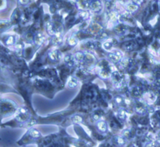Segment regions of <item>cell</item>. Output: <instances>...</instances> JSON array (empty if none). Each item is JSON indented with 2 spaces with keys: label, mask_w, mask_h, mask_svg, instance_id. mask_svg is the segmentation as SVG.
Instances as JSON below:
<instances>
[{
  "label": "cell",
  "mask_w": 160,
  "mask_h": 147,
  "mask_svg": "<svg viewBox=\"0 0 160 147\" xmlns=\"http://www.w3.org/2000/svg\"><path fill=\"white\" fill-rule=\"evenodd\" d=\"M96 126H97V128L100 133H105L107 132L108 126H107V124L105 121H98L97 123Z\"/></svg>",
  "instance_id": "6da1fadb"
},
{
  "label": "cell",
  "mask_w": 160,
  "mask_h": 147,
  "mask_svg": "<svg viewBox=\"0 0 160 147\" xmlns=\"http://www.w3.org/2000/svg\"><path fill=\"white\" fill-rule=\"evenodd\" d=\"M30 135L31 136V138H33L34 139H38V138H39L41 136L40 133L38 130H36L35 129H33V130H31L30 131Z\"/></svg>",
  "instance_id": "7a4b0ae2"
},
{
  "label": "cell",
  "mask_w": 160,
  "mask_h": 147,
  "mask_svg": "<svg viewBox=\"0 0 160 147\" xmlns=\"http://www.w3.org/2000/svg\"><path fill=\"white\" fill-rule=\"evenodd\" d=\"M115 141H116V143L118 145V146H123L125 143H126V141H125V139L124 137L123 136H118L115 139Z\"/></svg>",
  "instance_id": "3957f363"
},
{
  "label": "cell",
  "mask_w": 160,
  "mask_h": 147,
  "mask_svg": "<svg viewBox=\"0 0 160 147\" xmlns=\"http://www.w3.org/2000/svg\"><path fill=\"white\" fill-rule=\"evenodd\" d=\"M138 8V5H136V4H131L129 5H128V9L129 12H136Z\"/></svg>",
  "instance_id": "277c9868"
},
{
  "label": "cell",
  "mask_w": 160,
  "mask_h": 147,
  "mask_svg": "<svg viewBox=\"0 0 160 147\" xmlns=\"http://www.w3.org/2000/svg\"><path fill=\"white\" fill-rule=\"evenodd\" d=\"M92 8L95 10H95H96V12L98 11L101 8V5H100V2H94L92 4Z\"/></svg>",
  "instance_id": "5b68a950"
},
{
  "label": "cell",
  "mask_w": 160,
  "mask_h": 147,
  "mask_svg": "<svg viewBox=\"0 0 160 147\" xmlns=\"http://www.w3.org/2000/svg\"><path fill=\"white\" fill-rule=\"evenodd\" d=\"M72 120L74 123H80V122H82L83 121V119L80 116L76 115V116H74L72 118Z\"/></svg>",
  "instance_id": "8992f818"
},
{
  "label": "cell",
  "mask_w": 160,
  "mask_h": 147,
  "mask_svg": "<svg viewBox=\"0 0 160 147\" xmlns=\"http://www.w3.org/2000/svg\"><path fill=\"white\" fill-rule=\"evenodd\" d=\"M118 116L121 120H125L126 118V112L124 110H121L119 111Z\"/></svg>",
  "instance_id": "52a82bcc"
},
{
  "label": "cell",
  "mask_w": 160,
  "mask_h": 147,
  "mask_svg": "<svg viewBox=\"0 0 160 147\" xmlns=\"http://www.w3.org/2000/svg\"><path fill=\"white\" fill-rule=\"evenodd\" d=\"M76 58L78 59V60H82L84 58L83 55L82 53H77L76 54Z\"/></svg>",
  "instance_id": "ba28073f"
},
{
  "label": "cell",
  "mask_w": 160,
  "mask_h": 147,
  "mask_svg": "<svg viewBox=\"0 0 160 147\" xmlns=\"http://www.w3.org/2000/svg\"><path fill=\"white\" fill-rule=\"evenodd\" d=\"M115 102L117 103V104H121L122 102H123V100H122V98L121 97H117L115 99Z\"/></svg>",
  "instance_id": "9c48e42d"
},
{
  "label": "cell",
  "mask_w": 160,
  "mask_h": 147,
  "mask_svg": "<svg viewBox=\"0 0 160 147\" xmlns=\"http://www.w3.org/2000/svg\"><path fill=\"white\" fill-rule=\"evenodd\" d=\"M7 41H7L8 44H12L13 43V36L10 37Z\"/></svg>",
  "instance_id": "30bf717a"
},
{
  "label": "cell",
  "mask_w": 160,
  "mask_h": 147,
  "mask_svg": "<svg viewBox=\"0 0 160 147\" xmlns=\"http://www.w3.org/2000/svg\"><path fill=\"white\" fill-rule=\"evenodd\" d=\"M158 7H159V12H160V2H159V3H158Z\"/></svg>",
  "instance_id": "8fae6325"
}]
</instances>
